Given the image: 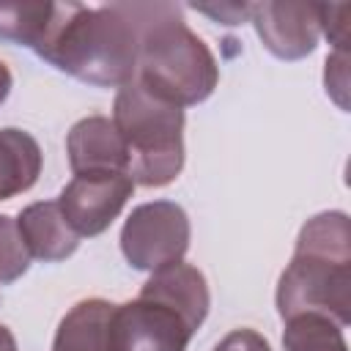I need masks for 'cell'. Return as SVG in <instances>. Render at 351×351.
Masks as SVG:
<instances>
[{"label": "cell", "instance_id": "e0dca14e", "mask_svg": "<svg viewBox=\"0 0 351 351\" xmlns=\"http://www.w3.org/2000/svg\"><path fill=\"white\" fill-rule=\"evenodd\" d=\"M324 85H326V93L346 110L348 101H346V90H348V52H332L324 63Z\"/></svg>", "mask_w": 351, "mask_h": 351}, {"label": "cell", "instance_id": "277c9868", "mask_svg": "<svg viewBox=\"0 0 351 351\" xmlns=\"http://www.w3.org/2000/svg\"><path fill=\"white\" fill-rule=\"evenodd\" d=\"M112 123L123 140L126 176L140 186H167L184 170V110L151 96L137 80L118 88Z\"/></svg>", "mask_w": 351, "mask_h": 351}, {"label": "cell", "instance_id": "9a60e30c", "mask_svg": "<svg viewBox=\"0 0 351 351\" xmlns=\"http://www.w3.org/2000/svg\"><path fill=\"white\" fill-rule=\"evenodd\" d=\"M30 269V252L22 241L16 219L0 214V285L19 280Z\"/></svg>", "mask_w": 351, "mask_h": 351}, {"label": "cell", "instance_id": "52a82bcc", "mask_svg": "<svg viewBox=\"0 0 351 351\" xmlns=\"http://www.w3.org/2000/svg\"><path fill=\"white\" fill-rule=\"evenodd\" d=\"M132 192L134 181L126 173H85L74 176L60 189L58 206L71 230L80 239H90L104 233L112 225V219H118Z\"/></svg>", "mask_w": 351, "mask_h": 351}, {"label": "cell", "instance_id": "5b68a950", "mask_svg": "<svg viewBox=\"0 0 351 351\" xmlns=\"http://www.w3.org/2000/svg\"><path fill=\"white\" fill-rule=\"evenodd\" d=\"M192 239L186 211L173 200H151L132 208L121 228V252L137 271H156L184 261Z\"/></svg>", "mask_w": 351, "mask_h": 351}, {"label": "cell", "instance_id": "7c38bea8", "mask_svg": "<svg viewBox=\"0 0 351 351\" xmlns=\"http://www.w3.org/2000/svg\"><path fill=\"white\" fill-rule=\"evenodd\" d=\"M112 313L107 299L77 302L58 324L52 351H112Z\"/></svg>", "mask_w": 351, "mask_h": 351}, {"label": "cell", "instance_id": "d6986e66", "mask_svg": "<svg viewBox=\"0 0 351 351\" xmlns=\"http://www.w3.org/2000/svg\"><path fill=\"white\" fill-rule=\"evenodd\" d=\"M197 14L211 16L219 25H241L250 22V3H222V5H192Z\"/></svg>", "mask_w": 351, "mask_h": 351}, {"label": "cell", "instance_id": "ba28073f", "mask_svg": "<svg viewBox=\"0 0 351 351\" xmlns=\"http://www.w3.org/2000/svg\"><path fill=\"white\" fill-rule=\"evenodd\" d=\"M250 22L263 47L280 60H302L313 55L321 38L315 3H250Z\"/></svg>", "mask_w": 351, "mask_h": 351}, {"label": "cell", "instance_id": "9c48e42d", "mask_svg": "<svg viewBox=\"0 0 351 351\" xmlns=\"http://www.w3.org/2000/svg\"><path fill=\"white\" fill-rule=\"evenodd\" d=\"M66 154L74 176L85 173H126L123 140L104 115H88L77 121L66 134Z\"/></svg>", "mask_w": 351, "mask_h": 351}, {"label": "cell", "instance_id": "6da1fadb", "mask_svg": "<svg viewBox=\"0 0 351 351\" xmlns=\"http://www.w3.org/2000/svg\"><path fill=\"white\" fill-rule=\"evenodd\" d=\"M36 55L58 71L96 88L126 85L134 80L137 66V19L132 3H55V16Z\"/></svg>", "mask_w": 351, "mask_h": 351}, {"label": "cell", "instance_id": "3957f363", "mask_svg": "<svg viewBox=\"0 0 351 351\" xmlns=\"http://www.w3.org/2000/svg\"><path fill=\"white\" fill-rule=\"evenodd\" d=\"M132 14L137 19L134 80L151 96L181 110L206 101L219 82V66L206 41L189 30L181 8L173 3H132Z\"/></svg>", "mask_w": 351, "mask_h": 351}, {"label": "cell", "instance_id": "ffe728a7", "mask_svg": "<svg viewBox=\"0 0 351 351\" xmlns=\"http://www.w3.org/2000/svg\"><path fill=\"white\" fill-rule=\"evenodd\" d=\"M11 88H14V77H11V71H8V66L0 60V104L8 99V93H11Z\"/></svg>", "mask_w": 351, "mask_h": 351}, {"label": "cell", "instance_id": "4fadbf2b", "mask_svg": "<svg viewBox=\"0 0 351 351\" xmlns=\"http://www.w3.org/2000/svg\"><path fill=\"white\" fill-rule=\"evenodd\" d=\"M41 165L44 154L30 132L14 126L0 129V200L27 192L38 181Z\"/></svg>", "mask_w": 351, "mask_h": 351}, {"label": "cell", "instance_id": "2e32d148", "mask_svg": "<svg viewBox=\"0 0 351 351\" xmlns=\"http://www.w3.org/2000/svg\"><path fill=\"white\" fill-rule=\"evenodd\" d=\"M348 5H318V19H321V36L329 38L335 52H348Z\"/></svg>", "mask_w": 351, "mask_h": 351}, {"label": "cell", "instance_id": "44dd1931", "mask_svg": "<svg viewBox=\"0 0 351 351\" xmlns=\"http://www.w3.org/2000/svg\"><path fill=\"white\" fill-rule=\"evenodd\" d=\"M0 351H16V337L8 326L0 324Z\"/></svg>", "mask_w": 351, "mask_h": 351}, {"label": "cell", "instance_id": "5bb4252c", "mask_svg": "<svg viewBox=\"0 0 351 351\" xmlns=\"http://www.w3.org/2000/svg\"><path fill=\"white\" fill-rule=\"evenodd\" d=\"M55 16V3H0V41L36 52Z\"/></svg>", "mask_w": 351, "mask_h": 351}, {"label": "cell", "instance_id": "ac0fdd59", "mask_svg": "<svg viewBox=\"0 0 351 351\" xmlns=\"http://www.w3.org/2000/svg\"><path fill=\"white\" fill-rule=\"evenodd\" d=\"M211 351H271V348H269V340L255 329H233Z\"/></svg>", "mask_w": 351, "mask_h": 351}, {"label": "cell", "instance_id": "30bf717a", "mask_svg": "<svg viewBox=\"0 0 351 351\" xmlns=\"http://www.w3.org/2000/svg\"><path fill=\"white\" fill-rule=\"evenodd\" d=\"M16 228L22 233L30 258L44 263L66 261L80 247V236L66 222L58 200H38L25 206L16 217Z\"/></svg>", "mask_w": 351, "mask_h": 351}, {"label": "cell", "instance_id": "7a4b0ae2", "mask_svg": "<svg viewBox=\"0 0 351 351\" xmlns=\"http://www.w3.org/2000/svg\"><path fill=\"white\" fill-rule=\"evenodd\" d=\"M280 318L324 315L337 326L351 321V225L346 211H321L296 236L293 258L277 280Z\"/></svg>", "mask_w": 351, "mask_h": 351}, {"label": "cell", "instance_id": "8992f818", "mask_svg": "<svg viewBox=\"0 0 351 351\" xmlns=\"http://www.w3.org/2000/svg\"><path fill=\"white\" fill-rule=\"evenodd\" d=\"M195 332L178 310L143 293L112 313V351H186Z\"/></svg>", "mask_w": 351, "mask_h": 351}, {"label": "cell", "instance_id": "8fae6325", "mask_svg": "<svg viewBox=\"0 0 351 351\" xmlns=\"http://www.w3.org/2000/svg\"><path fill=\"white\" fill-rule=\"evenodd\" d=\"M140 293L170 304L195 329H200V324L206 321L208 307H211V291H208L203 271L192 263H184V261L151 271V277L145 280Z\"/></svg>", "mask_w": 351, "mask_h": 351}]
</instances>
